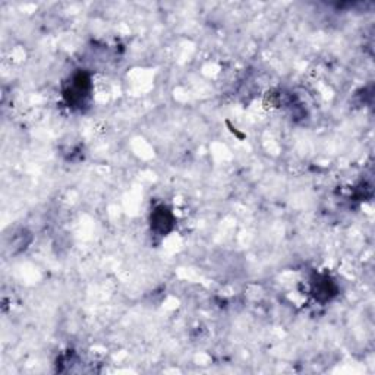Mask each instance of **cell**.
Returning <instances> with one entry per match:
<instances>
[{"label":"cell","instance_id":"3957f363","mask_svg":"<svg viewBox=\"0 0 375 375\" xmlns=\"http://www.w3.org/2000/svg\"><path fill=\"white\" fill-rule=\"evenodd\" d=\"M311 290L314 298L321 302L331 301L337 295V286L328 274H317L315 279L311 282Z\"/></svg>","mask_w":375,"mask_h":375},{"label":"cell","instance_id":"6da1fadb","mask_svg":"<svg viewBox=\"0 0 375 375\" xmlns=\"http://www.w3.org/2000/svg\"><path fill=\"white\" fill-rule=\"evenodd\" d=\"M93 82L87 72L78 71L75 72L63 90V99L69 104V107L82 109L87 106L91 99Z\"/></svg>","mask_w":375,"mask_h":375},{"label":"cell","instance_id":"7a4b0ae2","mask_svg":"<svg viewBox=\"0 0 375 375\" xmlns=\"http://www.w3.org/2000/svg\"><path fill=\"white\" fill-rule=\"evenodd\" d=\"M151 230H154L159 236H166L175 228V216L168 205H157L150 216Z\"/></svg>","mask_w":375,"mask_h":375}]
</instances>
